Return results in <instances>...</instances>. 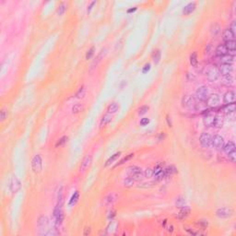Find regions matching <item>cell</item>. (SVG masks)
<instances>
[{
	"mask_svg": "<svg viewBox=\"0 0 236 236\" xmlns=\"http://www.w3.org/2000/svg\"><path fill=\"white\" fill-rule=\"evenodd\" d=\"M127 175L133 177L136 181H141V180H143V178L145 177L144 171H142V169L138 167V166H135V165L128 167Z\"/></svg>",
	"mask_w": 236,
	"mask_h": 236,
	"instance_id": "obj_1",
	"label": "cell"
},
{
	"mask_svg": "<svg viewBox=\"0 0 236 236\" xmlns=\"http://www.w3.org/2000/svg\"><path fill=\"white\" fill-rule=\"evenodd\" d=\"M209 96V90L207 86H201L196 91V98L198 101L204 102Z\"/></svg>",
	"mask_w": 236,
	"mask_h": 236,
	"instance_id": "obj_2",
	"label": "cell"
},
{
	"mask_svg": "<svg viewBox=\"0 0 236 236\" xmlns=\"http://www.w3.org/2000/svg\"><path fill=\"white\" fill-rule=\"evenodd\" d=\"M32 170L34 173L36 174H39L42 171V157L37 154L33 157V159L32 161Z\"/></svg>",
	"mask_w": 236,
	"mask_h": 236,
	"instance_id": "obj_3",
	"label": "cell"
},
{
	"mask_svg": "<svg viewBox=\"0 0 236 236\" xmlns=\"http://www.w3.org/2000/svg\"><path fill=\"white\" fill-rule=\"evenodd\" d=\"M220 74L219 72V69L216 67H209L206 71V77L209 81H216L219 80Z\"/></svg>",
	"mask_w": 236,
	"mask_h": 236,
	"instance_id": "obj_4",
	"label": "cell"
},
{
	"mask_svg": "<svg viewBox=\"0 0 236 236\" xmlns=\"http://www.w3.org/2000/svg\"><path fill=\"white\" fill-rule=\"evenodd\" d=\"M216 215L220 219H228L233 215V210L231 208H220L216 211Z\"/></svg>",
	"mask_w": 236,
	"mask_h": 236,
	"instance_id": "obj_5",
	"label": "cell"
},
{
	"mask_svg": "<svg viewBox=\"0 0 236 236\" xmlns=\"http://www.w3.org/2000/svg\"><path fill=\"white\" fill-rule=\"evenodd\" d=\"M211 139H212V136L209 133H207V132L202 133L199 137L200 144H201L202 147H204V148L211 147Z\"/></svg>",
	"mask_w": 236,
	"mask_h": 236,
	"instance_id": "obj_6",
	"label": "cell"
},
{
	"mask_svg": "<svg viewBox=\"0 0 236 236\" xmlns=\"http://www.w3.org/2000/svg\"><path fill=\"white\" fill-rule=\"evenodd\" d=\"M220 98L218 94H211L206 100V104L210 108H215V107L220 105Z\"/></svg>",
	"mask_w": 236,
	"mask_h": 236,
	"instance_id": "obj_7",
	"label": "cell"
},
{
	"mask_svg": "<svg viewBox=\"0 0 236 236\" xmlns=\"http://www.w3.org/2000/svg\"><path fill=\"white\" fill-rule=\"evenodd\" d=\"M9 187L10 189V191L12 193H17L20 187H21V184L19 182V180L16 176H12L10 179H9Z\"/></svg>",
	"mask_w": 236,
	"mask_h": 236,
	"instance_id": "obj_8",
	"label": "cell"
},
{
	"mask_svg": "<svg viewBox=\"0 0 236 236\" xmlns=\"http://www.w3.org/2000/svg\"><path fill=\"white\" fill-rule=\"evenodd\" d=\"M182 103L183 106L185 108H194L196 106V100L195 98L191 96V95H184L182 99Z\"/></svg>",
	"mask_w": 236,
	"mask_h": 236,
	"instance_id": "obj_9",
	"label": "cell"
},
{
	"mask_svg": "<svg viewBox=\"0 0 236 236\" xmlns=\"http://www.w3.org/2000/svg\"><path fill=\"white\" fill-rule=\"evenodd\" d=\"M224 145V138L220 135H215L211 139V147L215 148H221Z\"/></svg>",
	"mask_w": 236,
	"mask_h": 236,
	"instance_id": "obj_10",
	"label": "cell"
},
{
	"mask_svg": "<svg viewBox=\"0 0 236 236\" xmlns=\"http://www.w3.org/2000/svg\"><path fill=\"white\" fill-rule=\"evenodd\" d=\"M219 72L220 75L224 76H230L233 72V67L232 65H227V64H221L219 67Z\"/></svg>",
	"mask_w": 236,
	"mask_h": 236,
	"instance_id": "obj_11",
	"label": "cell"
},
{
	"mask_svg": "<svg viewBox=\"0 0 236 236\" xmlns=\"http://www.w3.org/2000/svg\"><path fill=\"white\" fill-rule=\"evenodd\" d=\"M91 162H92V157L90 155H86L80 164V171H85L91 165Z\"/></svg>",
	"mask_w": 236,
	"mask_h": 236,
	"instance_id": "obj_12",
	"label": "cell"
},
{
	"mask_svg": "<svg viewBox=\"0 0 236 236\" xmlns=\"http://www.w3.org/2000/svg\"><path fill=\"white\" fill-rule=\"evenodd\" d=\"M235 92L233 90H229L227 91L226 93L224 94L223 96V103H226V104H229V103H232L235 102Z\"/></svg>",
	"mask_w": 236,
	"mask_h": 236,
	"instance_id": "obj_13",
	"label": "cell"
},
{
	"mask_svg": "<svg viewBox=\"0 0 236 236\" xmlns=\"http://www.w3.org/2000/svg\"><path fill=\"white\" fill-rule=\"evenodd\" d=\"M37 225L39 227L40 230H46L49 228V220L45 216H41L38 219L37 221Z\"/></svg>",
	"mask_w": 236,
	"mask_h": 236,
	"instance_id": "obj_14",
	"label": "cell"
},
{
	"mask_svg": "<svg viewBox=\"0 0 236 236\" xmlns=\"http://www.w3.org/2000/svg\"><path fill=\"white\" fill-rule=\"evenodd\" d=\"M190 209L188 207H184V208H182L181 210L178 212L176 215H175V218H177L178 220H184L185 218H187L190 214Z\"/></svg>",
	"mask_w": 236,
	"mask_h": 236,
	"instance_id": "obj_15",
	"label": "cell"
},
{
	"mask_svg": "<svg viewBox=\"0 0 236 236\" xmlns=\"http://www.w3.org/2000/svg\"><path fill=\"white\" fill-rule=\"evenodd\" d=\"M196 8H197V4L195 2H191L187 4V6H184V8L183 9V14L185 16H188L191 13L195 11Z\"/></svg>",
	"mask_w": 236,
	"mask_h": 236,
	"instance_id": "obj_16",
	"label": "cell"
},
{
	"mask_svg": "<svg viewBox=\"0 0 236 236\" xmlns=\"http://www.w3.org/2000/svg\"><path fill=\"white\" fill-rule=\"evenodd\" d=\"M222 38L226 42H230V41H234L235 39V34L230 30V29H225L222 32Z\"/></svg>",
	"mask_w": 236,
	"mask_h": 236,
	"instance_id": "obj_17",
	"label": "cell"
},
{
	"mask_svg": "<svg viewBox=\"0 0 236 236\" xmlns=\"http://www.w3.org/2000/svg\"><path fill=\"white\" fill-rule=\"evenodd\" d=\"M224 125V118L222 115H220V114H217L214 117V121H213V126L214 127H217V128H220L222 127V126Z\"/></svg>",
	"mask_w": 236,
	"mask_h": 236,
	"instance_id": "obj_18",
	"label": "cell"
},
{
	"mask_svg": "<svg viewBox=\"0 0 236 236\" xmlns=\"http://www.w3.org/2000/svg\"><path fill=\"white\" fill-rule=\"evenodd\" d=\"M116 195L115 194H113V193H110L109 195H107L104 199H103V202H104V205L106 206H110L112 205L113 202H115V200H116Z\"/></svg>",
	"mask_w": 236,
	"mask_h": 236,
	"instance_id": "obj_19",
	"label": "cell"
},
{
	"mask_svg": "<svg viewBox=\"0 0 236 236\" xmlns=\"http://www.w3.org/2000/svg\"><path fill=\"white\" fill-rule=\"evenodd\" d=\"M223 148V151L228 155L229 153H231L232 151H235V144H234V142L232 141H229L228 143H226L225 145H223L222 147Z\"/></svg>",
	"mask_w": 236,
	"mask_h": 236,
	"instance_id": "obj_20",
	"label": "cell"
},
{
	"mask_svg": "<svg viewBox=\"0 0 236 236\" xmlns=\"http://www.w3.org/2000/svg\"><path fill=\"white\" fill-rule=\"evenodd\" d=\"M214 117L215 115L212 113H207L206 115L204 116V124L206 126H213V121H214Z\"/></svg>",
	"mask_w": 236,
	"mask_h": 236,
	"instance_id": "obj_21",
	"label": "cell"
},
{
	"mask_svg": "<svg viewBox=\"0 0 236 236\" xmlns=\"http://www.w3.org/2000/svg\"><path fill=\"white\" fill-rule=\"evenodd\" d=\"M216 55L220 57L228 55V50L225 46V44H219L216 48Z\"/></svg>",
	"mask_w": 236,
	"mask_h": 236,
	"instance_id": "obj_22",
	"label": "cell"
},
{
	"mask_svg": "<svg viewBox=\"0 0 236 236\" xmlns=\"http://www.w3.org/2000/svg\"><path fill=\"white\" fill-rule=\"evenodd\" d=\"M176 173H177V169L174 165H170L166 168H164V174H165V177L171 176Z\"/></svg>",
	"mask_w": 236,
	"mask_h": 236,
	"instance_id": "obj_23",
	"label": "cell"
},
{
	"mask_svg": "<svg viewBox=\"0 0 236 236\" xmlns=\"http://www.w3.org/2000/svg\"><path fill=\"white\" fill-rule=\"evenodd\" d=\"M234 61V57L230 55H226L220 57V62L221 64H227V65H232V63Z\"/></svg>",
	"mask_w": 236,
	"mask_h": 236,
	"instance_id": "obj_24",
	"label": "cell"
},
{
	"mask_svg": "<svg viewBox=\"0 0 236 236\" xmlns=\"http://www.w3.org/2000/svg\"><path fill=\"white\" fill-rule=\"evenodd\" d=\"M111 120H112V114L111 113H105L104 115L103 116V118L101 119V122H100V126H101V127H103L105 126L107 124H109L111 122Z\"/></svg>",
	"mask_w": 236,
	"mask_h": 236,
	"instance_id": "obj_25",
	"label": "cell"
},
{
	"mask_svg": "<svg viewBox=\"0 0 236 236\" xmlns=\"http://www.w3.org/2000/svg\"><path fill=\"white\" fill-rule=\"evenodd\" d=\"M175 206L177 208L179 209H182V208H184V207L187 206V200H185L184 197H178L175 200Z\"/></svg>",
	"mask_w": 236,
	"mask_h": 236,
	"instance_id": "obj_26",
	"label": "cell"
},
{
	"mask_svg": "<svg viewBox=\"0 0 236 236\" xmlns=\"http://www.w3.org/2000/svg\"><path fill=\"white\" fill-rule=\"evenodd\" d=\"M221 32V27L220 26V24L218 23H214L211 27H210V33L213 36H217Z\"/></svg>",
	"mask_w": 236,
	"mask_h": 236,
	"instance_id": "obj_27",
	"label": "cell"
},
{
	"mask_svg": "<svg viewBox=\"0 0 236 236\" xmlns=\"http://www.w3.org/2000/svg\"><path fill=\"white\" fill-rule=\"evenodd\" d=\"M235 109H236V105L234 103L226 104L225 106H223V108H222V110L225 113H232L235 112Z\"/></svg>",
	"mask_w": 236,
	"mask_h": 236,
	"instance_id": "obj_28",
	"label": "cell"
},
{
	"mask_svg": "<svg viewBox=\"0 0 236 236\" xmlns=\"http://www.w3.org/2000/svg\"><path fill=\"white\" fill-rule=\"evenodd\" d=\"M121 155V152L120 151H118V152H116V153H114V154H113V155H111V157L110 158L108 159L106 161V162H105V167H107V166H109V165H111L112 163H113L114 161H115L118 158H119V156Z\"/></svg>",
	"mask_w": 236,
	"mask_h": 236,
	"instance_id": "obj_29",
	"label": "cell"
},
{
	"mask_svg": "<svg viewBox=\"0 0 236 236\" xmlns=\"http://www.w3.org/2000/svg\"><path fill=\"white\" fill-rule=\"evenodd\" d=\"M78 198H80V193H78V191L74 192V194L72 195V197H71V198H70V200H69V202H68V206H69V207H73V206H75L76 203L77 202Z\"/></svg>",
	"mask_w": 236,
	"mask_h": 236,
	"instance_id": "obj_30",
	"label": "cell"
},
{
	"mask_svg": "<svg viewBox=\"0 0 236 236\" xmlns=\"http://www.w3.org/2000/svg\"><path fill=\"white\" fill-rule=\"evenodd\" d=\"M136 182H137V181H136L133 177L128 176L123 181V184H124V187H131L136 184Z\"/></svg>",
	"mask_w": 236,
	"mask_h": 236,
	"instance_id": "obj_31",
	"label": "cell"
},
{
	"mask_svg": "<svg viewBox=\"0 0 236 236\" xmlns=\"http://www.w3.org/2000/svg\"><path fill=\"white\" fill-rule=\"evenodd\" d=\"M67 3L66 2H61L59 4V6H57V10H56V13H57V15H59V16H62L64 13L66 12L67 10Z\"/></svg>",
	"mask_w": 236,
	"mask_h": 236,
	"instance_id": "obj_32",
	"label": "cell"
},
{
	"mask_svg": "<svg viewBox=\"0 0 236 236\" xmlns=\"http://www.w3.org/2000/svg\"><path fill=\"white\" fill-rule=\"evenodd\" d=\"M222 83L227 86V87H231L233 85V77L232 75L230 76H224L222 78Z\"/></svg>",
	"mask_w": 236,
	"mask_h": 236,
	"instance_id": "obj_33",
	"label": "cell"
},
{
	"mask_svg": "<svg viewBox=\"0 0 236 236\" xmlns=\"http://www.w3.org/2000/svg\"><path fill=\"white\" fill-rule=\"evenodd\" d=\"M119 110V104L117 103H111L109 106H108V109H107V111H108L109 113H117V111Z\"/></svg>",
	"mask_w": 236,
	"mask_h": 236,
	"instance_id": "obj_34",
	"label": "cell"
},
{
	"mask_svg": "<svg viewBox=\"0 0 236 236\" xmlns=\"http://www.w3.org/2000/svg\"><path fill=\"white\" fill-rule=\"evenodd\" d=\"M190 64L192 65V67H197L198 65V60H197V53H192L190 55Z\"/></svg>",
	"mask_w": 236,
	"mask_h": 236,
	"instance_id": "obj_35",
	"label": "cell"
},
{
	"mask_svg": "<svg viewBox=\"0 0 236 236\" xmlns=\"http://www.w3.org/2000/svg\"><path fill=\"white\" fill-rule=\"evenodd\" d=\"M225 46L228 51H235L236 50V42L235 41H230L225 42Z\"/></svg>",
	"mask_w": 236,
	"mask_h": 236,
	"instance_id": "obj_36",
	"label": "cell"
},
{
	"mask_svg": "<svg viewBox=\"0 0 236 236\" xmlns=\"http://www.w3.org/2000/svg\"><path fill=\"white\" fill-rule=\"evenodd\" d=\"M85 93H86V89L84 86H82V87H80V89H78V90L77 91V93H76V98L77 99H81L85 96Z\"/></svg>",
	"mask_w": 236,
	"mask_h": 236,
	"instance_id": "obj_37",
	"label": "cell"
},
{
	"mask_svg": "<svg viewBox=\"0 0 236 236\" xmlns=\"http://www.w3.org/2000/svg\"><path fill=\"white\" fill-rule=\"evenodd\" d=\"M68 140V138L67 137V136H64V137H62L58 141H57V143L55 144V147H61L63 146L64 144H66V143L67 142Z\"/></svg>",
	"mask_w": 236,
	"mask_h": 236,
	"instance_id": "obj_38",
	"label": "cell"
},
{
	"mask_svg": "<svg viewBox=\"0 0 236 236\" xmlns=\"http://www.w3.org/2000/svg\"><path fill=\"white\" fill-rule=\"evenodd\" d=\"M152 170H153V176H154L155 174H159L161 171H163L164 168H163V165L161 163H159V164H157V165L154 167V169H152Z\"/></svg>",
	"mask_w": 236,
	"mask_h": 236,
	"instance_id": "obj_39",
	"label": "cell"
},
{
	"mask_svg": "<svg viewBox=\"0 0 236 236\" xmlns=\"http://www.w3.org/2000/svg\"><path fill=\"white\" fill-rule=\"evenodd\" d=\"M152 58H153V61L155 64H158L161 60V52L159 50H157L156 52H154L153 55H152Z\"/></svg>",
	"mask_w": 236,
	"mask_h": 236,
	"instance_id": "obj_40",
	"label": "cell"
},
{
	"mask_svg": "<svg viewBox=\"0 0 236 236\" xmlns=\"http://www.w3.org/2000/svg\"><path fill=\"white\" fill-rule=\"evenodd\" d=\"M82 109H83V106L80 103H77L72 107V113H77L81 112Z\"/></svg>",
	"mask_w": 236,
	"mask_h": 236,
	"instance_id": "obj_41",
	"label": "cell"
},
{
	"mask_svg": "<svg viewBox=\"0 0 236 236\" xmlns=\"http://www.w3.org/2000/svg\"><path fill=\"white\" fill-rule=\"evenodd\" d=\"M133 157H134V154H133V153H131V154H129V155L126 156L124 159H122V160H121V161H119V162L116 164L115 167H116V166H118V165H121V164H123V163H125V162H126L127 161H129L131 158H133Z\"/></svg>",
	"mask_w": 236,
	"mask_h": 236,
	"instance_id": "obj_42",
	"label": "cell"
},
{
	"mask_svg": "<svg viewBox=\"0 0 236 236\" xmlns=\"http://www.w3.org/2000/svg\"><path fill=\"white\" fill-rule=\"evenodd\" d=\"M94 52H95V47H94V46H92L90 49L88 50L87 54H86V59H87V60L90 59L91 57H92V55H94Z\"/></svg>",
	"mask_w": 236,
	"mask_h": 236,
	"instance_id": "obj_43",
	"label": "cell"
},
{
	"mask_svg": "<svg viewBox=\"0 0 236 236\" xmlns=\"http://www.w3.org/2000/svg\"><path fill=\"white\" fill-rule=\"evenodd\" d=\"M103 52H104V51H103V50H102V52L99 54V55L97 56V58H96L97 60H95V61H94L93 63H92V65H91V67H96V66L98 65V63H99V62H101V60H102V58H103Z\"/></svg>",
	"mask_w": 236,
	"mask_h": 236,
	"instance_id": "obj_44",
	"label": "cell"
},
{
	"mask_svg": "<svg viewBox=\"0 0 236 236\" xmlns=\"http://www.w3.org/2000/svg\"><path fill=\"white\" fill-rule=\"evenodd\" d=\"M148 106H147V105H144V106H141L140 108L138 109V114L139 115H142V114H145L148 111Z\"/></svg>",
	"mask_w": 236,
	"mask_h": 236,
	"instance_id": "obj_45",
	"label": "cell"
},
{
	"mask_svg": "<svg viewBox=\"0 0 236 236\" xmlns=\"http://www.w3.org/2000/svg\"><path fill=\"white\" fill-rule=\"evenodd\" d=\"M197 225H198L199 227H201V228L205 229V228L208 227V225H209V223H208V220H198V221H197Z\"/></svg>",
	"mask_w": 236,
	"mask_h": 236,
	"instance_id": "obj_46",
	"label": "cell"
},
{
	"mask_svg": "<svg viewBox=\"0 0 236 236\" xmlns=\"http://www.w3.org/2000/svg\"><path fill=\"white\" fill-rule=\"evenodd\" d=\"M144 174H145V177H147V178L152 177L153 176V170L151 168H147L144 171Z\"/></svg>",
	"mask_w": 236,
	"mask_h": 236,
	"instance_id": "obj_47",
	"label": "cell"
},
{
	"mask_svg": "<svg viewBox=\"0 0 236 236\" xmlns=\"http://www.w3.org/2000/svg\"><path fill=\"white\" fill-rule=\"evenodd\" d=\"M228 158L232 162H235L236 161V151H232L231 153H229L228 154Z\"/></svg>",
	"mask_w": 236,
	"mask_h": 236,
	"instance_id": "obj_48",
	"label": "cell"
},
{
	"mask_svg": "<svg viewBox=\"0 0 236 236\" xmlns=\"http://www.w3.org/2000/svg\"><path fill=\"white\" fill-rule=\"evenodd\" d=\"M151 64L149 63H148V64H146V65L143 67V68H142V73L143 74H146V73H148L149 70H151Z\"/></svg>",
	"mask_w": 236,
	"mask_h": 236,
	"instance_id": "obj_49",
	"label": "cell"
},
{
	"mask_svg": "<svg viewBox=\"0 0 236 236\" xmlns=\"http://www.w3.org/2000/svg\"><path fill=\"white\" fill-rule=\"evenodd\" d=\"M8 115H9V113L8 111L6 110H2L1 113H0V118H1V121H4L6 118H8Z\"/></svg>",
	"mask_w": 236,
	"mask_h": 236,
	"instance_id": "obj_50",
	"label": "cell"
},
{
	"mask_svg": "<svg viewBox=\"0 0 236 236\" xmlns=\"http://www.w3.org/2000/svg\"><path fill=\"white\" fill-rule=\"evenodd\" d=\"M149 122H151V121H149V119L148 118H142L141 120H140V126H148V124H149Z\"/></svg>",
	"mask_w": 236,
	"mask_h": 236,
	"instance_id": "obj_51",
	"label": "cell"
},
{
	"mask_svg": "<svg viewBox=\"0 0 236 236\" xmlns=\"http://www.w3.org/2000/svg\"><path fill=\"white\" fill-rule=\"evenodd\" d=\"M229 29H230V30L235 34V32H236V22H235V20H233L232 22L231 23L230 28H229Z\"/></svg>",
	"mask_w": 236,
	"mask_h": 236,
	"instance_id": "obj_52",
	"label": "cell"
},
{
	"mask_svg": "<svg viewBox=\"0 0 236 236\" xmlns=\"http://www.w3.org/2000/svg\"><path fill=\"white\" fill-rule=\"evenodd\" d=\"M96 4V1H92L90 4V6H88V9H87V12H88V14L91 11V9H92V8H93V6Z\"/></svg>",
	"mask_w": 236,
	"mask_h": 236,
	"instance_id": "obj_53",
	"label": "cell"
},
{
	"mask_svg": "<svg viewBox=\"0 0 236 236\" xmlns=\"http://www.w3.org/2000/svg\"><path fill=\"white\" fill-rule=\"evenodd\" d=\"M114 216H115V211L114 210H113V209H111L110 211H109V214H108V219L110 220H112Z\"/></svg>",
	"mask_w": 236,
	"mask_h": 236,
	"instance_id": "obj_54",
	"label": "cell"
},
{
	"mask_svg": "<svg viewBox=\"0 0 236 236\" xmlns=\"http://www.w3.org/2000/svg\"><path fill=\"white\" fill-rule=\"evenodd\" d=\"M90 233V228L89 227V228H86L85 229V232H84V235H89Z\"/></svg>",
	"mask_w": 236,
	"mask_h": 236,
	"instance_id": "obj_55",
	"label": "cell"
},
{
	"mask_svg": "<svg viewBox=\"0 0 236 236\" xmlns=\"http://www.w3.org/2000/svg\"><path fill=\"white\" fill-rule=\"evenodd\" d=\"M167 231H168L169 232H174V227L171 226V225H170V226L168 227V229H167Z\"/></svg>",
	"mask_w": 236,
	"mask_h": 236,
	"instance_id": "obj_56",
	"label": "cell"
},
{
	"mask_svg": "<svg viewBox=\"0 0 236 236\" xmlns=\"http://www.w3.org/2000/svg\"><path fill=\"white\" fill-rule=\"evenodd\" d=\"M136 10H137V8H132L127 10V13H132V12H135Z\"/></svg>",
	"mask_w": 236,
	"mask_h": 236,
	"instance_id": "obj_57",
	"label": "cell"
},
{
	"mask_svg": "<svg viewBox=\"0 0 236 236\" xmlns=\"http://www.w3.org/2000/svg\"><path fill=\"white\" fill-rule=\"evenodd\" d=\"M167 122H168L169 126H171V120H169V116H167Z\"/></svg>",
	"mask_w": 236,
	"mask_h": 236,
	"instance_id": "obj_58",
	"label": "cell"
}]
</instances>
